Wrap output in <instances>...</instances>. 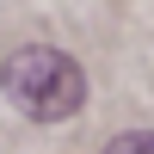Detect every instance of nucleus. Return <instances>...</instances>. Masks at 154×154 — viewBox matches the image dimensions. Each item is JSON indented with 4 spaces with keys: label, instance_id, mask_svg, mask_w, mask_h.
Segmentation results:
<instances>
[{
    "label": "nucleus",
    "instance_id": "nucleus-1",
    "mask_svg": "<svg viewBox=\"0 0 154 154\" xmlns=\"http://www.w3.org/2000/svg\"><path fill=\"white\" fill-rule=\"evenodd\" d=\"M0 80H6V99L25 111V117H37V123H62V117H74V111L86 105L80 62L62 56V49H49V43L12 49L6 68H0Z\"/></svg>",
    "mask_w": 154,
    "mask_h": 154
},
{
    "label": "nucleus",
    "instance_id": "nucleus-2",
    "mask_svg": "<svg viewBox=\"0 0 154 154\" xmlns=\"http://www.w3.org/2000/svg\"><path fill=\"white\" fill-rule=\"evenodd\" d=\"M105 154H154V130H123V136H111Z\"/></svg>",
    "mask_w": 154,
    "mask_h": 154
}]
</instances>
